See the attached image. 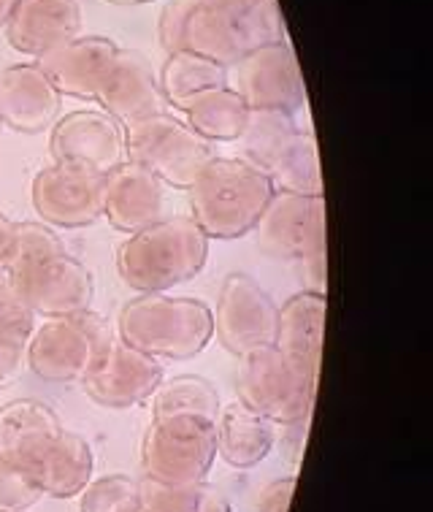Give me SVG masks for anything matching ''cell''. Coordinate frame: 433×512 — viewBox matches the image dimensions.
<instances>
[{"label": "cell", "instance_id": "21", "mask_svg": "<svg viewBox=\"0 0 433 512\" xmlns=\"http://www.w3.org/2000/svg\"><path fill=\"white\" fill-rule=\"evenodd\" d=\"M325 309H328L325 293L304 290V293H295L293 298H287L277 312L274 347L312 380H317V374H320Z\"/></svg>", "mask_w": 433, "mask_h": 512}, {"label": "cell", "instance_id": "35", "mask_svg": "<svg viewBox=\"0 0 433 512\" xmlns=\"http://www.w3.org/2000/svg\"><path fill=\"white\" fill-rule=\"evenodd\" d=\"M41 496L44 494L38 488L36 477L25 472V469H17V466H9L0 461V510L25 512Z\"/></svg>", "mask_w": 433, "mask_h": 512}, {"label": "cell", "instance_id": "26", "mask_svg": "<svg viewBox=\"0 0 433 512\" xmlns=\"http://www.w3.org/2000/svg\"><path fill=\"white\" fill-rule=\"evenodd\" d=\"M182 112L187 125L209 141H236L244 131L249 106L233 87H212L193 95Z\"/></svg>", "mask_w": 433, "mask_h": 512}, {"label": "cell", "instance_id": "31", "mask_svg": "<svg viewBox=\"0 0 433 512\" xmlns=\"http://www.w3.org/2000/svg\"><path fill=\"white\" fill-rule=\"evenodd\" d=\"M220 3L239 19L252 49L274 41H287L277 0H220Z\"/></svg>", "mask_w": 433, "mask_h": 512}, {"label": "cell", "instance_id": "28", "mask_svg": "<svg viewBox=\"0 0 433 512\" xmlns=\"http://www.w3.org/2000/svg\"><path fill=\"white\" fill-rule=\"evenodd\" d=\"M220 393L212 382L198 374H182L174 380L160 382L152 393V418L166 415H198V418H220Z\"/></svg>", "mask_w": 433, "mask_h": 512}, {"label": "cell", "instance_id": "14", "mask_svg": "<svg viewBox=\"0 0 433 512\" xmlns=\"http://www.w3.org/2000/svg\"><path fill=\"white\" fill-rule=\"evenodd\" d=\"M49 149L55 163H71L90 168L95 174H109L125 160L122 125L95 109L71 112L55 122Z\"/></svg>", "mask_w": 433, "mask_h": 512}, {"label": "cell", "instance_id": "37", "mask_svg": "<svg viewBox=\"0 0 433 512\" xmlns=\"http://www.w3.org/2000/svg\"><path fill=\"white\" fill-rule=\"evenodd\" d=\"M293 491H295V475L279 477V480H274V483H268L266 488L258 494L255 512H287L290 499H293Z\"/></svg>", "mask_w": 433, "mask_h": 512}, {"label": "cell", "instance_id": "16", "mask_svg": "<svg viewBox=\"0 0 433 512\" xmlns=\"http://www.w3.org/2000/svg\"><path fill=\"white\" fill-rule=\"evenodd\" d=\"M163 182L147 166L122 160L103 179V217L117 231L136 233L163 217Z\"/></svg>", "mask_w": 433, "mask_h": 512}, {"label": "cell", "instance_id": "40", "mask_svg": "<svg viewBox=\"0 0 433 512\" xmlns=\"http://www.w3.org/2000/svg\"><path fill=\"white\" fill-rule=\"evenodd\" d=\"M11 9H14V0H0V28H6Z\"/></svg>", "mask_w": 433, "mask_h": 512}, {"label": "cell", "instance_id": "6", "mask_svg": "<svg viewBox=\"0 0 433 512\" xmlns=\"http://www.w3.org/2000/svg\"><path fill=\"white\" fill-rule=\"evenodd\" d=\"M157 38L168 55L193 52L222 66L239 63L252 49L241 22L220 0H168L157 22Z\"/></svg>", "mask_w": 433, "mask_h": 512}, {"label": "cell", "instance_id": "22", "mask_svg": "<svg viewBox=\"0 0 433 512\" xmlns=\"http://www.w3.org/2000/svg\"><path fill=\"white\" fill-rule=\"evenodd\" d=\"M217 158L214 141L203 139L190 125L176 120L149 152L144 166L155 174L163 185L190 190L193 182L203 174V168Z\"/></svg>", "mask_w": 433, "mask_h": 512}, {"label": "cell", "instance_id": "39", "mask_svg": "<svg viewBox=\"0 0 433 512\" xmlns=\"http://www.w3.org/2000/svg\"><path fill=\"white\" fill-rule=\"evenodd\" d=\"M11 239H14V223L0 212V269H6V261H9Z\"/></svg>", "mask_w": 433, "mask_h": 512}, {"label": "cell", "instance_id": "32", "mask_svg": "<svg viewBox=\"0 0 433 512\" xmlns=\"http://www.w3.org/2000/svg\"><path fill=\"white\" fill-rule=\"evenodd\" d=\"M65 247L60 242L52 228L41 223H14V239H11L9 261H6V271H22L33 266V263L47 261L55 255H63Z\"/></svg>", "mask_w": 433, "mask_h": 512}, {"label": "cell", "instance_id": "1", "mask_svg": "<svg viewBox=\"0 0 433 512\" xmlns=\"http://www.w3.org/2000/svg\"><path fill=\"white\" fill-rule=\"evenodd\" d=\"M209 258V236L193 217H160L157 223L130 233L120 247L117 269L133 290L166 293L193 280Z\"/></svg>", "mask_w": 433, "mask_h": 512}, {"label": "cell", "instance_id": "44", "mask_svg": "<svg viewBox=\"0 0 433 512\" xmlns=\"http://www.w3.org/2000/svg\"><path fill=\"white\" fill-rule=\"evenodd\" d=\"M141 512H144V510H141Z\"/></svg>", "mask_w": 433, "mask_h": 512}, {"label": "cell", "instance_id": "8", "mask_svg": "<svg viewBox=\"0 0 433 512\" xmlns=\"http://www.w3.org/2000/svg\"><path fill=\"white\" fill-rule=\"evenodd\" d=\"M258 247L277 261H301L328 250L325 244V198L274 190L255 223Z\"/></svg>", "mask_w": 433, "mask_h": 512}, {"label": "cell", "instance_id": "15", "mask_svg": "<svg viewBox=\"0 0 433 512\" xmlns=\"http://www.w3.org/2000/svg\"><path fill=\"white\" fill-rule=\"evenodd\" d=\"M95 101L120 125L163 114L168 106L147 57L139 52H122V49L103 76Z\"/></svg>", "mask_w": 433, "mask_h": 512}, {"label": "cell", "instance_id": "41", "mask_svg": "<svg viewBox=\"0 0 433 512\" xmlns=\"http://www.w3.org/2000/svg\"><path fill=\"white\" fill-rule=\"evenodd\" d=\"M109 3H117V6H141V3H152V0H109Z\"/></svg>", "mask_w": 433, "mask_h": 512}, {"label": "cell", "instance_id": "11", "mask_svg": "<svg viewBox=\"0 0 433 512\" xmlns=\"http://www.w3.org/2000/svg\"><path fill=\"white\" fill-rule=\"evenodd\" d=\"M279 307L247 274H231L217 298L214 331L220 345L233 355H247L263 345H274Z\"/></svg>", "mask_w": 433, "mask_h": 512}, {"label": "cell", "instance_id": "34", "mask_svg": "<svg viewBox=\"0 0 433 512\" xmlns=\"http://www.w3.org/2000/svg\"><path fill=\"white\" fill-rule=\"evenodd\" d=\"M36 331V315L33 309L25 304V298L19 296L14 282L0 269V339H11V342H25Z\"/></svg>", "mask_w": 433, "mask_h": 512}, {"label": "cell", "instance_id": "30", "mask_svg": "<svg viewBox=\"0 0 433 512\" xmlns=\"http://www.w3.org/2000/svg\"><path fill=\"white\" fill-rule=\"evenodd\" d=\"M274 190L301 193V196H323V177H320V158L312 131H298L295 141L279 158L274 171L268 174Z\"/></svg>", "mask_w": 433, "mask_h": 512}, {"label": "cell", "instance_id": "5", "mask_svg": "<svg viewBox=\"0 0 433 512\" xmlns=\"http://www.w3.org/2000/svg\"><path fill=\"white\" fill-rule=\"evenodd\" d=\"M236 391L247 410L285 426L312 418L317 380L290 364L274 345H263L241 355Z\"/></svg>", "mask_w": 433, "mask_h": 512}, {"label": "cell", "instance_id": "10", "mask_svg": "<svg viewBox=\"0 0 433 512\" xmlns=\"http://www.w3.org/2000/svg\"><path fill=\"white\" fill-rule=\"evenodd\" d=\"M79 382L84 393L101 407L130 410L152 399L157 385L163 382V366L157 358L125 345L122 339H111Z\"/></svg>", "mask_w": 433, "mask_h": 512}, {"label": "cell", "instance_id": "27", "mask_svg": "<svg viewBox=\"0 0 433 512\" xmlns=\"http://www.w3.org/2000/svg\"><path fill=\"white\" fill-rule=\"evenodd\" d=\"M160 90L168 106L185 109V103L193 95L212 90V87H225L228 84V66L217 60L193 55V52H171L160 71Z\"/></svg>", "mask_w": 433, "mask_h": 512}, {"label": "cell", "instance_id": "9", "mask_svg": "<svg viewBox=\"0 0 433 512\" xmlns=\"http://www.w3.org/2000/svg\"><path fill=\"white\" fill-rule=\"evenodd\" d=\"M233 87L249 109H282L298 112L306 106V87L293 47L274 41L244 52L233 63Z\"/></svg>", "mask_w": 433, "mask_h": 512}, {"label": "cell", "instance_id": "23", "mask_svg": "<svg viewBox=\"0 0 433 512\" xmlns=\"http://www.w3.org/2000/svg\"><path fill=\"white\" fill-rule=\"evenodd\" d=\"M217 453L233 469H252L274 447V423L247 410L241 401L220 410L217 418Z\"/></svg>", "mask_w": 433, "mask_h": 512}, {"label": "cell", "instance_id": "38", "mask_svg": "<svg viewBox=\"0 0 433 512\" xmlns=\"http://www.w3.org/2000/svg\"><path fill=\"white\" fill-rule=\"evenodd\" d=\"M309 420L312 418L293 420V423H285V426H282V456H285L293 466L301 464V458H304Z\"/></svg>", "mask_w": 433, "mask_h": 512}, {"label": "cell", "instance_id": "3", "mask_svg": "<svg viewBox=\"0 0 433 512\" xmlns=\"http://www.w3.org/2000/svg\"><path fill=\"white\" fill-rule=\"evenodd\" d=\"M214 336V312L198 298L141 293L120 312V339L152 358L187 361Z\"/></svg>", "mask_w": 433, "mask_h": 512}, {"label": "cell", "instance_id": "42", "mask_svg": "<svg viewBox=\"0 0 433 512\" xmlns=\"http://www.w3.org/2000/svg\"><path fill=\"white\" fill-rule=\"evenodd\" d=\"M3 128H6V125H3V120H0V131H3Z\"/></svg>", "mask_w": 433, "mask_h": 512}, {"label": "cell", "instance_id": "25", "mask_svg": "<svg viewBox=\"0 0 433 512\" xmlns=\"http://www.w3.org/2000/svg\"><path fill=\"white\" fill-rule=\"evenodd\" d=\"M298 136L295 120L290 112L282 109H249L244 131L236 141L241 147V160L249 166L271 174L279 158L285 155Z\"/></svg>", "mask_w": 433, "mask_h": 512}, {"label": "cell", "instance_id": "24", "mask_svg": "<svg viewBox=\"0 0 433 512\" xmlns=\"http://www.w3.org/2000/svg\"><path fill=\"white\" fill-rule=\"evenodd\" d=\"M93 450L74 431H60L55 445L49 447L44 461L36 466V477L41 494L52 499H74L93 480Z\"/></svg>", "mask_w": 433, "mask_h": 512}, {"label": "cell", "instance_id": "43", "mask_svg": "<svg viewBox=\"0 0 433 512\" xmlns=\"http://www.w3.org/2000/svg\"><path fill=\"white\" fill-rule=\"evenodd\" d=\"M0 512H6V510H0Z\"/></svg>", "mask_w": 433, "mask_h": 512}, {"label": "cell", "instance_id": "7", "mask_svg": "<svg viewBox=\"0 0 433 512\" xmlns=\"http://www.w3.org/2000/svg\"><path fill=\"white\" fill-rule=\"evenodd\" d=\"M109 323L90 309L49 317L28 339V369L47 382H76L109 345Z\"/></svg>", "mask_w": 433, "mask_h": 512}, {"label": "cell", "instance_id": "12", "mask_svg": "<svg viewBox=\"0 0 433 512\" xmlns=\"http://www.w3.org/2000/svg\"><path fill=\"white\" fill-rule=\"evenodd\" d=\"M103 179L90 168L52 163L33 179V206L44 223L57 228H84L103 217Z\"/></svg>", "mask_w": 433, "mask_h": 512}, {"label": "cell", "instance_id": "13", "mask_svg": "<svg viewBox=\"0 0 433 512\" xmlns=\"http://www.w3.org/2000/svg\"><path fill=\"white\" fill-rule=\"evenodd\" d=\"M9 277L19 290V296L33 309V315H76V312L90 309V301H93V274L68 252L33 263L28 269L14 271Z\"/></svg>", "mask_w": 433, "mask_h": 512}, {"label": "cell", "instance_id": "17", "mask_svg": "<svg viewBox=\"0 0 433 512\" xmlns=\"http://www.w3.org/2000/svg\"><path fill=\"white\" fill-rule=\"evenodd\" d=\"M82 28L79 0H14L6 22V38L22 55L44 57Z\"/></svg>", "mask_w": 433, "mask_h": 512}, {"label": "cell", "instance_id": "4", "mask_svg": "<svg viewBox=\"0 0 433 512\" xmlns=\"http://www.w3.org/2000/svg\"><path fill=\"white\" fill-rule=\"evenodd\" d=\"M214 458L217 426L198 415L152 418L141 445L144 477L163 485L203 483Z\"/></svg>", "mask_w": 433, "mask_h": 512}, {"label": "cell", "instance_id": "2", "mask_svg": "<svg viewBox=\"0 0 433 512\" xmlns=\"http://www.w3.org/2000/svg\"><path fill=\"white\" fill-rule=\"evenodd\" d=\"M274 196L271 179L241 158H214L190 187L193 223L209 239L247 236Z\"/></svg>", "mask_w": 433, "mask_h": 512}, {"label": "cell", "instance_id": "19", "mask_svg": "<svg viewBox=\"0 0 433 512\" xmlns=\"http://www.w3.org/2000/svg\"><path fill=\"white\" fill-rule=\"evenodd\" d=\"M60 101L63 95L38 63H19L0 74V120L11 131H47L60 112Z\"/></svg>", "mask_w": 433, "mask_h": 512}, {"label": "cell", "instance_id": "36", "mask_svg": "<svg viewBox=\"0 0 433 512\" xmlns=\"http://www.w3.org/2000/svg\"><path fill=\"white\" fill-rule=\"evenodd\" d=\"M28 369V345L0 339V388H9Z\"/></svg>", "mask_w": 433, "mask_h": 512}, {"label": "cell", "instance_id": "29", "mask_svg": "<svg viewBox=\"0 0 433 512\" xmlns=\"http://www.w3.org/2000/svg\"><path fill=\"white\" fill-rule=\"evenodd\" d=\"M141 510L144 512H231V504L209 483L163 485L141 480Z\"/></svg>", "mask_w": 433, "mask_h": 512}, {"label": "cell", "instance_id": "18", "mask_svg": "<svg viewBox=\"0 0 433 512\" xmlns=\"http://www.w3.org/2000/svg\"><path fill=\"white\" fill-rule=\"evenodd\" d=\"M60 420L44 401L17 399L0 410V461L36 472L49 447L60 437Z\"/></svg>", "mask_w": 433, "mask_h": 512}, {"label": "cell", "instance_id": "33", "mask_svg": "<svg viewBox=\"0 0 433 512\" xmlns=\"http://www.w3.org/2000/svg\"><path fill=\"white\" fill-rule=\"evenodd\" d=\"M79 512H141L139 480L128 475H106L84 488Z\"/></svg>", "mask_w": 433, "mask_h": 512}, {"label": "cell", "instance_id": "20", "mask_svg": "<svg viewBox=\"0 0 433 512\" xmlns=\"http://www.w3.org/2000/svg\"><path fill=\"white\" fill-rule=\"evenodd\" d=\"M117 52L120 47L109 38L76 36L44 57H38V68L47 74L60 95L95 98Z\"/></svg>", "mask_w": 433, "mask_h": 512}]
</instances>
